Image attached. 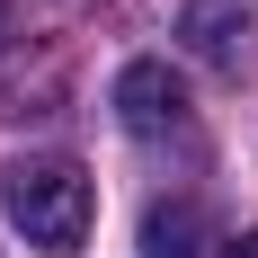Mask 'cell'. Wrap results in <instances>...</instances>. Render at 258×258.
I'll use <instances>...</instances> for the list:
<instances>
[{
	"mask_svg": "<svg viewBox=\"0 0 258 258\" xmlns=\"http://www.w3.org/2000/svg\"><path fill=\"white\" fill-rule=\"evenodd\" d=\"M214 258H258V232H240V240H223Z\"/></svg>",
	"mask_w": 258,
	"mask_h": 258,
	"instance_id": "obj_5",
	"label": "cell"
},
{
	"mask_svg": "<svg viewBox=\"0 0 258 258\" xmlns=\"http://www.w3.org/2000/svg\"><path fill=\"white\" fill-rule=\"evenodd\" d=\"M196 240H205V214L187 205V196H178V205H152V214H143V249H152V258H205Z\"/></svg>",
	"mask_w": 258,
	"mask_h": 258,
	"instance_id": "obj_4",
	"label": "cell"
},
{
	"mask_svg": "<svg viewBox=\"0 0 258 258\" xmlns=\"http://www.w3.org/2000/svg\"><path fill=\"white\" fill-rule=\"evenodd\" d=\"M178 45L214 72H240V53H249V0H187L178 9Z\"/></svg>",
	"mask_w": 258,
	"mask_h": 258,
	"instance_id": "obj_3",
	"label": "cell"
},
{
	"mask_svg": "<svg viewBox=\"0 0 258 258\" xmlns=\"http://www.w3.org/2000/svg\"><path fill=\"white\" fill-rule=\"evenodd\" d=\"M0 53H9V0H0Z\"/></svg>",
	"mask_w": 258,
	"mask_h": 258,
	"instance_id": "obj_6",
	"label": "cell"
},
{
	"mask_svg": "<svg viewBox=\"0 0 258 258\" xmlns=\"http://www.w3.org/2000/svg\"><path fill=\"white\" fill-rule=\"evenodd\" d=\"M0 205L27 232V249H45V258H72L89 240V178L72 160H18L9 187H0Z\"/></svg>",
	"mask_w": 258,
	"mask_h": 258,
	"instance_id": "obj_1",
	"label": "cell"
},
{
	"mask_svg": "<svg viewBox=\"0 0 258 258\" xmlns=\"http://www.w3.org/2000/svg\"><path fill=\"white\" fill-rule=\"evenodd\" d=\"M116 116H125V134H178L187 125V89H178V72L169 62H125L116 72Z\"/></svg>",
	"mask_w": 258,
	"mask_h": 258,
	"instance_id": "obj_2",
	"label": "cell"
}]
</instances>
